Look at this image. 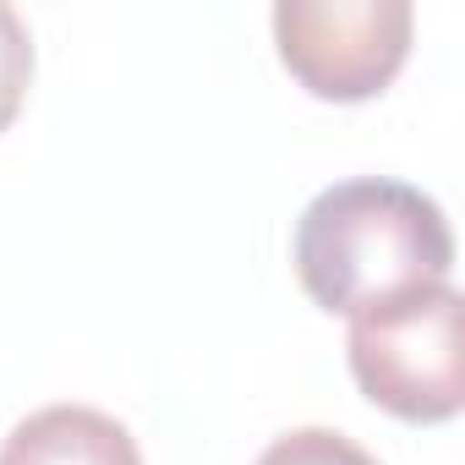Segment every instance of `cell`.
Returning a JSON list of instances; mask_svg holds the SVG:
<instances>
[{
    "label": "cell",
    "instance_id": "6da1fadb",
    "mask_svg": "<svg viewBox=\"0 0 465 465\" xmlns=\"http://www.w3.org/2000/svg\"><path fill=\"white\" fill-rule=\"evenodd\" d=\"M302 291L340 318L449 285L454 236L443 208L405 181L361 175L323 186L296 219Z\"/></svg>",
    "mask_w": 465,
    "mask_h": 465
},
{
    "label": "cell",
    "instance_id": "7a4b0ae2",
    "mask_svg": "<svg viewBox=\"0 0 465 465\" xmlns=\"http://www.w3.org/2000/svg\"><path fill=\"white\" fill-rule=\"evenodd\" d=\"M351 378L356 389L416 427L454 421L465 405V302L454 285L400 296L351 318Z\"/></svg>",
    "mask_w": 465,
    "mask_h": 465
},
{
    "label": "cell",
    "instance_id": "3957f363",
    "mask_svg": "<svg viewBox=\"0 0 465 465\" xmlns=\"http://www.w3.org/2000/svg\"><path fill=\"white\" fill-rule=\"evenodd\" d=\"M416 12L405 0H280L274 45L285 72L329 104L378 99L411 55Z\"/></svg>",
    "mask_w": 465,
    "mask_h": 465
},
{
    "label": "cell",
    "instance_id": "277c9868",
    "mask_svg": "<svg viewBox=\"0 0 465 465\" xmlns=\"http://www.w3.org/2000/svg\"><path fill=\"white\" fill-rule=\"evenodd\" d=\"M0 465H143L137 438L94 405H45L0 443Z\"/></svg>",
    "mask_w": 465,
    "mask_h": 465
},
{
    "label": "cell",
    "instance_id": "5b68a950",
    "mask_svg": "<svg viewBox=\"0 0 465 465\" xmlns=\"http://www.w3.org/2000/svg\"><path fill=\"white\" fill-rule=\"evenodd\" d=\"M258 465H378V460L334 427H296V432L274 438L258 454Z\"/></svg>",
    "mask_w": 465,
    "mask_h": 465
},
{
    "label": "cell",
    "instance_id": "8992f818",
    "mask_svg": "<svg viewBox=\"0 0 465 465\" xmlns=\"http://www.w3.org/2000/svg\"><path fill=\"white\" fill-rule=\"evenodd\" d=\"M28 83H34V39H28V23L0 0V132H6L28 99Z\"/></svg>",
    "mask_w": 465,
    "mask_h": 465
}]
</instances>
